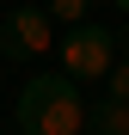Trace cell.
I'll use <instances>...</instances> for the list:
<instances>
[{
    "instance_id": "1",
    "label": "cell",
    "mask_w": 129,
    "mask_h": 135,
    "mask_svg": "<svg viewBox=\"0 0 129 135\" xmlns=\"http://www.w3.org/2000/svg\"><path fill=\"white\" fill-rule=\"evenodd\" d=\"M12 123L25 129V135H86L92 104L80 98V80H68V74H37V80H25V92H18Z\"/></svg>"
},
{
    "instance_id": "2",
    "label": "cell",
    "mask_w": 129,
    "mask_h": 135,
    "mask_svg": "<svg viewBox=\"0 0 129 135\" xmlns=\"http://www.w3.org/2000/svg\"><path fill=\"white\" fill-rule=\"evenodd\" d=\"M55 61H61V74H68V80L98 86L104 74H111V61H117V43H111V31H98L92 18H86V25H68V31H61Z\"/></svg>"
},
{
    "instance_id": "3",
    "label": "cell",
    "mask_w": 129,
    "mask_h": 135,
    "mask_svg": "<svg viewBox=\"0 0 129 135\" xmlns=\"http://www.w3.org/2000/svg\"><path fill=\"white\" fill-rule=\"evenodd\" d=\"M55 43H61V25L43 6H18V12H6V25H0V55L6 61H49Z\"/></svg>"
},
{
    "instance_id": "4",
    "label": "cell",
    "mask_w": 129,
    "mask_h": 135,
    "mask_svg": "<svg viewBox=\"0 0 129 135\" xmlns=\"http://www.w3.org/2000/svg\"><path fill=\"white\" fill-rule=\"evenodd\" d=\"M92 123H98V135H129V98H111V92H104L92 104Z\"/></svg>"
},
{
    "instance_id": "5",
    "label": "cell",
    "mask_w": 129,
    "mask_h": 135,
    "mask_svg": "<svg viewBox=\"0 0 129 135\" xmlns=\"http://www.w3.org/2000/svg\"><path fill=\"white\" fill-rule=\"evenodd\" d=\"M43 12H49L61 31H68V25H86V18H92V0H49Z\"/></svg>"
},
{
    "instance_id": "6",
    "label": "cell",
    "mask_w": 129,
    "mask_h": 135,
    "mask_svg": "<svg viewBox=\"0 0 129 135\" xmlns=\"http://www.w3.org/2000/svg\"><path fill=\"white\" fill-rule=\"evenodd\" d=\"M104 92H111V98H129V61H111V74H104Z\"/></svg>"
},
{
    "instance_id": "7",
    "label": "cell",
    "mask_w": 129,
    "mask_h": 135,
    "mask_svg": "<svg viewBox=\"0 0 129 135\" xmlns=\"http://www.w3.org/2000/svg\"><path fill=\"white\" fill-rule=\"evenodd\" d=\"M111 6H117V12H129V0H111Z\"/></svg>"
}]
</instances>
